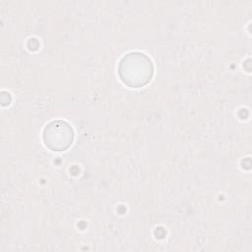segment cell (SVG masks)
<instances>
[{
    "mask_svg": "<svg viewBox=\"0 0 252 252\" xmlns=\"http://www.w3.org/2000/svg\"><path fill=\"white\" fill-rule=\"evenodd\" d=\"M154 72L151 59L142 52L126 54L118 65V75L121 81L133 88L146 85Z\"/></svg>",
    "mask_w": 252,
    "mask_h": 252,
    "instance_id": "1",
    "label": "cell"
},
{
    "mask_svg": "<svg viewBox=\"0 0 252 252\" xmlns=\"http://www.w3.org/2000/svg\"><path fill=\"white\" fill-rule=\"evenodd\" d=\"M74 132L70 124L64 120L48 123L43 131V141L52 151H64L73 142Z\"/></svg>",
    "mask_w": 252,
    "mask_h": 252,
    "instance_id": "2",
    "label": "cell"
}]
</instances>
